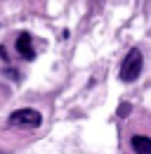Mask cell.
Instances as JSON below:
<instances>
[{
    "instance_id": "6",
    "label": "cell",
    "mask_w": 151,
    "mask_h": 154,
    "mask_svg": "<svg viewBox=\"0 0 151 154\" xmlns=\"http://www.w3.org/2000/svg\"><path fill=\"white\" fill-rule=\"evenodd\" d=\"M0 154H2V152H0Z\"/></svg>"
},
{
    "instance_id": "5",
    "label": "cell",
    "mask_w": 151,
    "mask_h": 154,
    "mask_svg": "<svg viewBox=\"0 0 151 154\" xmlns=\"http://www.w3.org/2000/svg\"><path fill=\"white\" fill-rule=\"evenodd\" d=\"M130 112H132V104H130V102H123V104L118 107V116H120V119H125Z\"/></svg>"
},
{
    "instance_id": "4",
    "label": "cell",
    "mask_w": 151,
    "mask_h": 154,
    "mask_svg": "<svg viewBox=\"0 0 151 154\" xmlns=\"http://www.w3.org/2000/svg\"><path fill=\"white\" fill-rule=\"evenodd\" d=\"M130 149L135 154H151V137H149V135L135 133L130 137Z\"/></svg>"
},
{
    "instance_id": "1",
    "label": "cell",
    "mask_w": 151,
    "mask_h": 154,
    "mask_svg": "<svg viewBox=\"0 0 151 154\" xmlns=\"http://www.w3.org/2000/svg\"><path fill=\"white\" fill-rule=\"evenodd\" d=\"M142 66H144V55H142V50H139V48H130L128 55H125V59H123V64H120L118 78H120L123 83H132V81L139 78Z\"/></svg>"
},
{
    "instance_id": "3",
    "label": "cell",
    "mask_w": 151,
    "mask_h": 154,
    "mask_svg": "<svg viewBox=\"0 0 151 154\" xmlns=\"http://www.w3.org/2000/svg\"><path fill=\"white\" fill-rule=\"evenodd\" d=\"M14 50H17V55L21 59H26V62H31V59H36V48H33V38H31V33H19L17 40H14Z\"/></svg>"
},
{
    "instance_id": "2",
    "label": "cell",
    "mask_w": 151,
    "mask_h": 154,
    "mask_svg": "<svg viewBox=\"0 0 151 154\" xmlns=\"http://www.w3.org/2000/svg\"><path fill=\"white\" fill-rule=\"evenodd\" d=\"M40 123H43V114L38 109H28V107L12 112L7 119V126H12V128H38Z\"/></svg>"
}]
</instances>
